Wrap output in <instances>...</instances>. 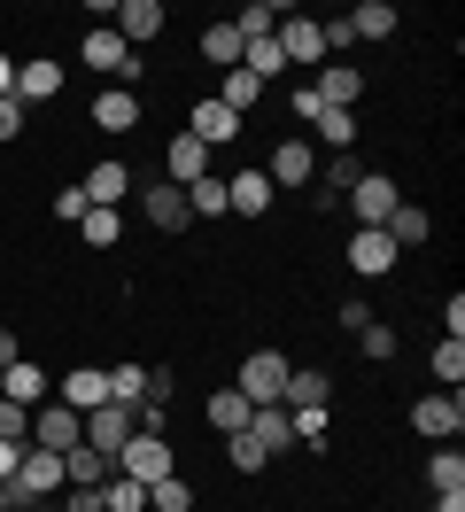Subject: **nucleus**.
<instances>
[{
    "mask_svg": "<svg viewBox=\"0 0 465 512\" xmlns=\"http://www.w3.org/2000/svg\"><path fill=\"white\" fill-rule=\"evenodd\" d=\"M55 489H62V458H55V450H39V443H24V450H16V474H8V497L31 512V505H47Z\"/></svg>",
    "mask_w": 465,
    "mask_h": 512,
    "instance_id": "obj_1",
    "label": "nucleus"
},
{
    "mask_svg": "<svg viewBox=\"0 0 465 512\" xmlns=\"http://www.w3.org/2000/svg\"><path fill=\"white\" fill-rule=\"evenodd\" d=\"M109 466H117L124 481H140V489H155L163 474H179V466H171V443H163V435H132V443H124L117 458H109Z\"/></svg>",
    "mask_w": 465,
    "mask_h": 512,
    "instance_id": "obj_2",
    "label": "nucleus"
},
{
    "mask_svg": "<svg viewBox=\"0 0 465 512\" xmlns=\"http://www.w3.org/2000/svg\"><path fill=\"white\" fill-rule=\"evenodd\" d=\"M411 427H419L427 443H458V427H465V396H458V388H434V396H419V404H411Z\"/></svg>",
    "mask_w": 465,
    "mask_h": 512,
    "instance_id": "obj_3",
    "label": "nucleus"
},
{
    "mask_svg": "<svg viewBox=\"0 0 465 512\" xmlns=\"http://www.w3.org/2000/svg\"><path fill=\"white\" fill-rule=\"evenodd\" d=\"M287 373H295V365H287L279 350H256L241 365V381H233V388H241L248 404H279V396H287Z\"/></svg>",
    "mask_w": 465,
    "mask_h": 512,
    "instance_id": "obj_4",
    "label": "nucleus"
},
{
    "mask_svg": "<svg viewBox=\"0 0 465 512\" xmlns=\"http://www.w3.org/2000/svg\"><path fill=\"white\" fill-rule=\"evenodd\" d=\"M396 179H388V171H365V179H357V187H349V210H357V225H372V233H380V225L396 218Z\"/></svg>",
    "mask_w": 465,
    "mask_h": 512,
    "instance_id": "obj_5",
    "label": "nucleus"
},
{
    "mask_svg": "<svg viewBox=\"0 0 465 512\" xmlns=\"http://www.w3.org/2000/svg\"><path fill=\"white\" fill-rule=\"evenodd\" d=\"M31 443L62 458V450H78V443H86V419L70 412V404H39V412H31Z\"/></svg>",
    "mask_w": 465,
    "mask_h": 512,
    "instance_id": "obj_6",
    "label": "nucleus"
},
{
    "mask_svg": "<svg viewBox=\"0 0 465 512\" xmlns=\"http://www.w3.org/2000/svg\"><path fill=\"white\" fill-rule=\"evenodd\" d=\"M241 435H248L256 450H264V466H272L279 450H295V412H287V404H256Z\"/></svg>",
    "mask_w": 465,
    "mask_h": 512,
    "instance_id": "obj_7",
    "label": "nucleus"
},
{
    "mask_svg": "<svg viewBox=\"0 0 465 512\" xmlns=\"http://www.w3.org/2000/svg\"><path fill=\"white\" fill-rule=\"evenodd\" d=\"M272 202H279V187L264 179V163H248V171H233V179H225V210H233V218H264Z\"/></svg>",
    "mask_w": 465,
    "mask_h": 512,
    "instance_id": "obj_8",
    "label": "nucleus"
},
{
    "mask_svg": "<svg viewBox=\"0 0 465 512\" xmlns=\"http://www.w3.org/2000/svg\"><path fill=\"white\" fill-rule=\"evenodd\" d=\"M132 435H140V419L124 412V404H101V412H86V450H101V458H117Z\"/></svg>",
    "mask_w": 465,
    "mask_h": 512,
    "instance_id": "obj_9",
    "label": "nucleus"
},
{
    "mask_svg": "<svg viewBox=\"0 0 465 512\" xmlns=\"http://www.w3.org/2000/svg\"><path fill=\"white\" fill-rule=\"evenodd\" d=\"M194 179H210V148H202L194 132H179V140L163 148V187H179V194H186Z\"/></svg>",
    "mask_w": 465,
    "mask_h": 512,
    "instance_id": "obj_10",
    "label": "nucleus"
},
{
    "mask_svg": "<svg viewBox=\"0 0 465 512\" xmlns=\"http://www.w3.org/2000/svg\"><path fill=\"white\" fill-rule=\"evenodd\" d=\"M396 241H388V233H372V225H357V233H349V272H365V280H388V272H396Z\"/></svg>",
    "mask_w": 465,
    "mask_h": 512,
    "instance_id": "obj_11",
    "label": "nucleus"
},
{
    "mask_svg": "<svg viewBox=\"0 0 465 512\" xmlns=\"http://www.w3.org/2000/svg\"><path fill=\"white\" fill-rule=\"evenodd\" d=\"M272 39H279V55H287V63H326L318 16H279V24H272Z\"/></svg>",
    "mask_w": 465,
    "mask_h": 512,
    "instance_id": "obj_12",
    "label": "nucleus"
},
{
    "mask_svg": "<svg viewBox=\"0 0 465 512\" xmlns=\"http://www.w3.org/2000/svg\"><path fill=\"white\" fill-rule=\"evenodd\" d=\"M186 132H194L202 148H225V140H241V117H233L217 94H202V101H194V117H186Z\"/></svg>",
    "mask_w": 465,
    "mask_h": 512,
    "instance_id": "obj_13",
    "label": "nucleus"
},
{
    "mask_svg": "<svg viewBox=\"0 0 465 512\" xmlns=\"http://www.w3.org/2000/svg\"><path fill=\"white\" fill-rule=\"evenodd\" d=\"M55 404H70L78 419L101 412V404H109V373H101V365H78L70 381H55Z\"/></svg>",
    "mask_w": 465,
    "mask_h": 512,
    "instance_id": "obj_14",
    "label": "nucleus"
},
{
    "mask_svg": "<svg viewBox=\"0 0 465 512\" xmlns=\"http://www.w3.org/2000/svg\"><path fill=\"white\" fill-rule=\"evenodd\" d=\"M0 396H8V404H24V412H39V404L55 396V381H47V373H39L31 357H16V365L0 373Z\"/></svg>",
    "mask_w": 465,
    "mask_h": 512,
    "instance_id": "obj_15",
    "label": "nucleus"
},
{
    "mask_svg": "<svg viewBox=\"0 0 465 512\" xmlns=\"http://www.w3.org/2000/svg\"><path fill=\"white\" fill-rule=\"evenodd\" d=\"M78 194H86L93 210H117L124 194H132V171H124V163H117V156H109V163H93L86 179H78Z\"/></svg>",
    "mask_w": 465,
    "mask_h": 512,
    "instance_id": "obj_16",
    "label": "nucleus"
},
{
    "mask_svg": "<svg viewBox=\"0 0 465 512\" xmlns=\"http://www.w3.org/2000/svg\"><path fill=\"white\" fill-rule=\"evenodd\" d=\"M78 63H86V70H109V78H117V70L132 63V47L117 39V24H93V32L78 39Z\"/></svg>",
    "mask_w": 465,
    "mask_h": 512,
    "instance_id": "obj_17",
    "label": "nucleus"
},
{
    "mask_svg": "<svg viewBox=\"0 0 465 512\" xmlns=\"http://www.w3.org/2000/svg\"><path fill=\"white\" fill-rule=\"evenodd\" d=\"M155 32H163V0H124V8H117V39L132 47V55H140Z\"/></svg>",
    "mask_w": 465,
    "mask_h": 512,
    "instance_id": "obj_18",
    "label": "nucleus"
},
{
    "mask_svg": "<svg viewBox=\"0 0 465 512\" xmlns=\"http://www.w3.org/2000/svg\"><path fill=\"white\" fill-rule=\"evenodd\" d=\"M55 94H62V63L55 55H31V63L16 70V101L31 109V101H55Z\"/></svg>",
    "mask_w": 465,
    "mask_h": 512,
    "instance_id": "obj_19",
    "label": "nucleus"
},
{
    "mask_svg": "<svg viewBox=\"0 0 465 512\" xmlns=\"http://www.w3.org/2000/svg\"><path fill=\"white\" fill-rule=\"evenodd\" d=\"M318 109H357V94H365V70H349V63H334V70H318Z\"/></svg>",
    "mask_w": 465,
    "mask_h": 512,
    "instance_id": "obj_20",
    "label": "nucleus"
},
{
    "mask_svg": "<svg viewBox=\"0 0 465 512\" xmlns=\"http://www.w3.org/2000/svg\"><path fill=\"white\" fill-rule=\"evenodd\" d=\"M310 171H318L310 140H279V148H272V171H264V179H272V187H303Z\"/></svg>",
    "mask_w": 465,
    "mask_h": 512,
    "instance_id": "obj_21",
    "label": "nucleus"
},
{
    "mask_svg": "<svg viewBox=\"0 0 465 512\" xmlns=\"http://www.w3.org/2000/svg\"><path fill=\"white\" fill-rule=\"evenodd\" d=\"M117 474V466H109V458H101V450H62V489H101V481Z\"/></svg>",
    "mask_w": 465,
    "mask_h": 512,
    "instance_id": "obj_22",
    "label": "nucleus"
},
{
    "mask_svg": "<svg viewBox=\"0 0 465 512\" xmlns=\"http://www.w3.org/2000/svg\"><path fill=\"white\" fill-rule=\"evenodd\" d=\"M93 125H101V132H132V125H140V94H124V86L93 94Z\"/></svg>",
    "mask_w": 465,
    "mask_h": 512,
    "instance_id": "obj_23",
    "label": "nucleus"
},
{
    "mask_svg": "<svg viewBox=\"0 0 465 512\" xmlns=\"http://www.w3.org/2000/svg\"><path fill=\"white\" fill-rule=\"evenodd\" d=\"M326 396H334L326 373H287V396H279V404H287V412H326Z\"/></svg>",
    "mask_w": 465,
    "mask_h": 512,
    "instance_id": "obj_24",
    "label": "nucleus"
},
{
    "mask_svg": "<svg viewBox=\"0 0 465 512\" xmlns=\"http://www.w3.org/2000/svg\"><path fill=\"white\" fill-rule=\"evenodd\" d=\"M380 233H388L396 249H419V241H427V233H434V218H427V210H419V202H396V218L380 225Z\"/></svg>",
    "mask_w": 465,
    "mask_h": 512,
    "instance_id": "obj_25",
    "label": "nucleus"
},
{
    "mask_svg": "<svg viewBox=\"0 0 465 512\" xmlns=\"http://www.w3.org/2000/svg\"><path fill=\"white\" fill-rule=\"evenodd\" d=\"M140 202H148V225H163V233H179V225H186V194L179 187H163V179H155Z\"/></svg>",
    "mask_w": 465,
    "mask_h": 512,
    "instance_id": "obj_26",
    "label": "nucleus"
},
{
    "mask_svg": "<svg viewBox=\"0 0 465 512\" xmlns=\"http://www.w3.org/2000/svg\"><path fill=\"white\" fill-rule=\"evenodd\" d=\"M396 32V8H388V0H357V8H349V39H388Z\"/></svg>",
    "mask_w": 465,
    "mask_h": 512,
    "instance_id": "obj_27",
    "label": "nucleus"
},
{
    "mask_svg": "<svg viewBox=\"0 0 465 512\" xmlns=\"http://www.w3.org/2000/svg\"><path fill=\"white\" fill-rule=\"evenodd\" d=\"M217 101H225L233 117H248V109L264 101V78H248V70H225V78H217Z\"/></svg>",
    "mask_w": 465,
    "mask_h": 512,
    "instance_id": "obj_28",
    "label": "nucleus"
},
{
    "mask_svg": "<svg viewBox=\"0 0 465 512\" xmlns=\"http://www.w3.org/2000/svg\"><path fill=\"white\" fill-rule=\"evenodd\" d=\"M248 412H256V404H248L241 388H217V396H210V427H217V435H241Z\"/></svg>",
    "mask_w": 465,
    "mask_h": 512,
    "instance_id": "obj_29",
    "label": "nucleus"
},
{
    "mask_svg": "<svg viewBox=\"0 0 465 512\" xmlns=\"http://www.w3.org/2000/svg\"><path fill=\"white\" fill-rule=\"evenodd\" d=\"M109 404L140 412V404H148V373H140V365H109Z\"/></svg>",
    "mask_w": 465,
    "mask_h": 512,
    "instance_id": "obj_30",
    "label": "nucleus"
},
{
    "mask_svg": "<svg viewBox=\"0 0 465 512\" xmlns=\"http://www.w3.org/2000/svg\"><path fill=\"white\" fill-rule=\"evenodd\" d=\"M186 218H233V210H225V179H194V187H186Z\"/></svg>",
    "mask_w": 465,
    "mask_h": 512,
    "instance_id": "obj_31",
    "label": "nucleus"
},
{
    "mask_svg": "<svg viewBox=\"0 0 465 512\" xmlns=\"http://www.w3.org/2000/svg\"><path fill=\"white\" fill-rule=\"evenodd\" d=\"M318 140H326V148H357V109H318Z\"/></svg>",
    "mask_w": 465,
    "mask_h": 512,
    "instance_id": "obj_32",
    "label": "nucleus"
},
{
    "mask_svg": "<svg viewBox=\"0 0 465 512\" xmlns=\"http://www.w3.org/2000/svg\"><path fill=\"white\" fill-rule=\"evenodd\" d=\"M434 381L442 388L465 381V334H442V342H434Z\"/></svg>",
    "mask_w": 465,
    "mask_h": 512,
    "instance_id": "obj_33",
    "label": "nucleus"
},
{
    "mask_svg": "<svg viewBox=\"0 0 465 512\" xmlns=\"http://www.w3.org/2000/svg\"><path fill=\"white\" fill-rule=\"evenodd\" d=\"M427 481H434V497L465 489V450H434V458H427Z\"/></svg>",
    "mask_w": 465,
    "mask_h": 512,
    "instance_id": "obj_34",
    "label": "nucleus"
},
{
    "mask_svg": "<svg viewBox=\"0 0 465 512\" xmlns=\"http://www.w3.org/2000/svg\"><path fill=\"white\" fill-rule=\"evenodd\" d=\"M202 55H210L217 70H241V32H233V24H210V32H202Z\"/></svg>",
    "mask_w": 465,
    "mask_h": 512,
    "instance_id": "obj_35",
    "label": "nucleus"
},
{
    "mask_svg": "<svg viewBox=\"0 0 465 512\" xmlns=\"http://www.w3.org/2000/svg\"><path fill=\"white\" fill-rule=\"evenodd\" d=\"M78 233H86V249H117L124 218H117V210H86V218H78Z\"/></svg>",
    "mask_w": 465,
    "mask_h": 512,
    "instance_id": "obj_36",
    "label": "nucleus"
},
{
    "mask_svg": "<svg viewBox=\"0 0 465 512\" xmlns=\"http://www.w3.org/2000/svg\"><path fill=\"white\" fill-rule=\"evenodd\" d=\"M148 512H194V489H186L179 474H163V481L148 489Z\"/></svg>",
    "mask_w": 465,
    "mask_h": 512,
    "instance_id": "obj_37",
    "label": "nucleus"
},
{
    "mask_svg": "<svg viewBox=\"0 0 465 512\" xmlns=\"http://www.w3.org/2000/svg\"><path fill=\"white\" fill-rule=\"evenodd\" d=\"M365 179V163H357V148H341V156H326V194H349Z\"/></svg>",
    "mask_w": 465,
    "mask_h": 512,
    "instance_id": "obj_38",
    "label": "nucleus"
},
{
    "mask_svg": "<svg viewBox=\"0 0 465 512\" xmlns=\"http://www.w3.org/2000/svg\"><path fill=\"white\" fill-rule=\"evenodd\" d=\"M0 443H16V450L31 443V412H24V404H8V396H0Z\"/></svg>",
    "mask_w": 465,
    "mask_h": 512,
    "instance_id": "obj_39",
    "label": "nucleus"
},
{
    "mask_svg": "<svg viewBox=\"0 0 465 512\" xmlns=\"http://www.w3.org/2000/svg\"><path fill=\"white\" fill-rule=\"evenodd\" d=\"M225 458H233V466H241V474H264V450L248 443V435H225Z\"/></svg>",
    "mask_w": 465,
    "mask_h": 512,
    "instance_id": "obj_40",
    "label": "nucleus"
},
{
    "mask_svg": "<svg viewBox=\"0 0 465 512\" xmlns=\"http://www.w3.org/2000/svg\"><path fill=\"white\" fill-rule=\"evenodd\" d=\"M357 342H365V357H380V365H388V357H396V326H365Z\"/></svg>",
    "mask_w": 465,
    "mask_h": 512,
    "instance_id": "obj_41",
    "label": "nucleus"
},
{
    "mask_svg": "<svg viewBox=\"0 0 465 512\" xmlns=\"http://www.w3.org/2000/svg\"><path fill=\"white\" fill-rule=\"evenodd\" d=\"M16 132H24V101L0 94V140H16Z\"/></svg>",
    "mask_w": 465,
    "mask_h": 512,
    "instance_id": "obj_42",
    "label": "nucleus"
},
{
    "mask_svg": "<svg viewBox=\"0 0 465 512\" xmlns=\"http://www.w3.org/2000/svg\"><path fill=\"white\" fill-rule=\"evenodd\" d=\"M86 210H93V202H86V194H78V187H62V194H55V218H70V225H78V218H86Z\"/></svg>",
    "mask_w": 465,
    "mask_h": 512,
    "instance_id": "obj_43",
    "label": "nucleus"
},
{
    "mask_svg": "<svg viewBox=\"0 0 465 512\" xmlns=\"http://www.w3.org/2000/svg\"><path fill=\"white\" fill-rule=\"evenodd\" d=\"M318 39H326V55H334V47H349V16H326V24H318Z\"/></svg>",
    "mask_w": 465,
    "mask_h": 512,
    "instance_id": "obj_44",
    "label": "nucleus"
},
{
    "mask_svg": "<svg viewBox=\"0 0 465 512\" xmlns=\"http://www.w3.org/2000/svg\"><path fill=\"white\" fill-rule=\"evenodd\" d=\"M70 512H101V489H70Z\"/></svg>",
    "mask_w": 465,
    "mask_h": 512,
    "instance_id": "obj_45",
    "label": "nucleus"
},
{
    "mask_svg": "<svg viewBox=\"0 0 465 512\" xmlns=\"http://www.w3.org/2000/svg\"><path fill=\"white\" fill-rule=\"evenodd\" d=\"M8 365H16V334L0 326V373H8Z\"/></svg>",
    "mask_w": 465,
    "mask_h": 512,
    "instance_id": "obj_46",
    "label": "nucleus"
},
{
    "mask_svg": "<svg viewBox=\"0 0 465 512\" xmlns=\"http://www.w3.org/2000/svg\"><path fill=\"white\" fill-rule=\"evenodd\" d=\"M434 512H465V489H450V497H434Z\"/></svg>",
    "mask_w": 465,
    "mask_h": 512,
    "instance_id": "obj_47",
    "label": "nucleus"
},
{
    "mask_svg": "<svg viewBox=\"0 0 465 512\" xmlns=\"http://www.w3.org/2000/svg\"><path fill=\"white\" fill-rule=\"evenodd\" d=\"M0 94H16V63L8 55H0Z\"/></svg>",
    "mask_w": 465,
    "mask_h": 512,
    "instance_id": "obj_48",
    "label": "nucleus"
},
{
    "mask_svg": "<svg viewBox=\"0 0 465 512\" xmlns=\"http://www.w3.org/2000/svg\"><path fill=\"white\" fill-rule=\"evenodd\" d=\"M16 474V443H0V481Z\"/></svg>",
    "mask_w": 465,
    "mask_h": 512,
    "instance_id": "obj_49",
    "label": "nucleus"
},
{
    "mask_svg": "<svg viewBox=\"0 0 465 512\" xmlns=\"http://www.w3.org/2000/svg\"><path fill=\"white\" fill-rule=\"evenodd\" d=\"M0 512H24V505H16V497H8V481H0Z\"/></svg>",
    "mask_w": 465,
    "mask_h": 512,
    "instance_id": "obj_50",
    "label": "nucleus"
},
{
    "mask_svg": "<svg viewBox=\"0 0 465 512\" xmlns=\"http://www.w3.org/2000/svg\"><path fill=\"white\" fill-rule=\"evenodd\" d=\"M31 512H55V505H31Z\"/></svg>",
    "mask_w": 465,
    "mask_h": 512,
    "instance_id": "obj_51",
    "label": "nucleus"
}]
</instances>
